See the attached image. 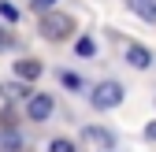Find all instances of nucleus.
<instances>
[{
	"label": "nucleus",
	"instance_id": "1",
	"mask_svg": "<svg viewBox=\"0 0 156 152\" xmlns=\"http://www.w3.org/2000/svg\"><path fill=\"white\" fill-rule=\"evenodd\" d=\"M37 30H41L45 41H67V37L74 33V19L67 11H48V15H41Z\"/></svg>",
	"mask_w": 156,
	"mask_h": 152
},
{
	"label": "nucleus",
	"instance_id": "2",
	"mask_svg": "<svg viewBox=\"0 0 156 152\" xmlns=\"http://www.w3.org/2000/svg\"><path fill=\"white\" fill-rule=\"evenodd\" d=\"M123 100V85L119 82H101V85H97L93 89V108H115V104H119Z\"/></svg>",
	"mask_w": 156,
	"mask_h": 152
},
{
	"label": "nucleus",
	"instance_id": "3",
	"mask_svg": "<svg viewBox=\"0 0 156 152\" xmlns=\"http://www.w3.org/2000/svg\"><path fill=\"white\" fill-rule=\"evenodd\" d=\"M26 115H30L34 123L48 119V115H52V97H48V93H37V97H30V104H26Z\"/></svg>",
	"mask_w": 156,
	"mask_h": 152
},
{
	"label": "nucleus",
	"instance_id": "4",
	"mask_svg": "<svg viewBox=\"0 0 156 152\" xmlns=\"http://www.w3.org/2000/svg\"><path fill=\"white\" fill-rule=\"evenodd\" d=\"M41 71H45V67L37 63V60H19V63H15V78H19V82H34V78H41Z\"/></svg>",
	"mask_w": 156,
	"mask_h": 152
},
{
	"label": "nucleus",
	"instance_id": "5",
	"mask_svg": "<svg viewBox=\"0 0 156 152\" xmlns=\"http://www.w3.org/2000/svg\"><path fill=\"white\" fill-rule=\"evenodd\" d=\"M130 11L145 22H156V0H130Z\"/></svg>",
	"mask_w": 156,
	"mask_h": 152
},
{
	"label": "nucleus",
	"instance_id": "6",
	"mask_svg": "<svg viewBox=\"0 0 156 152\" xmlns=\"http://www.w3.org/2000/svg\"><path fill=\"white\" fill-rule=\"evenodd\" d=\"M126 60H130L134 67H149L152 56H149V48H141V45H130V48H126Z\"/></svg>",
	"mask_w": 156,
	"mask_h": 152
},
{
	"label": "nucleus",
	"instance_id": "7",
	"mask_svg": "<svg viewBox=\"0 0 156 152\" xmlns=\"http://www.w3.org/2000/svg\"><path fill=\"white\" fill-rule=\"evenodd\" d=\"M86 134H89V141H93V145H101V148H112V145H115V137L108 134V130H101V126H89Z\"/></svg>",
	"mask_w": 156,
	"mask_h": 152
},
{
	"label": "nucleus",
	"instance_id": "8",
	"mask_svg": "<svg viewBox=\"0 0 156 152\" xmlns=\"http://www.w3.org/2000/svg\"><path fill=\"white\" fill-rule=\"evenodd\" d=\"M0 15H4V22H19V8L8 0H0Z\"/></svg>",
	"mask_w": 156,
	"mask_h": 152
},
{
	"label": "nucleus",
	"instance_id": "9",
	"mask_svg": "<svg viewBox=\"0 0 156 152\" xmlns=\"http://www.w3.org/2000/svg\"><path fill=\"white\" fill-rule=\"evenodd\" d=\"M74 52H78V56H93V52H97V45L89 41V37H82V41L74 45Z\"/></svg>",
	"mask_w": 156,
	"mask_h": 152
},
{
	"label": "nucleus",
	"instance_id": "10",
	"mask_svg": "<svg viewBox=\"0 0 156 152\" xmlns=\"http://www.w3.org/2000/svg\"><path fill=\"white\" fill-rule=\"evenodd\" d=\"M4 145H8V148L15 152L19 145H23V137H19V134H15V130H8V134H4Z\"/></svg>",
	"mask_w": 156,
	"mask_h": 152
},
{
	"label": "nucleus",
	"instance_id": "11",
	"mask_svg": "<svg viewBox=\"0 0 156 152\" xmlns=\"http://www.w3.org/2000/svg\"><path fill=\"white\" fill-rule=\"evenodd\" d=\"M48 152H74V145L60 137V141H52V145H48Z\"/></svg>",
	"mask_w": 156,
	"mask_h": 152
},
{
	"label": "nucleus",
	"instance_id": "12",
	"mask_svg": "<svg viewBox=\"0 0 156 152\" xmlns=\"http://www.w3.org/2000/svg\"><path fill=\"white\" fill-rule=\"evenodd\" d=\"M56 8V0H34V11H41V15H48Z\"/></svg>",
	"mask_w": 156,
	"mask_h": 152
},
{
	"label": "nucleus",
	"instance_id": "13",
	"mask_svg": "<svg viewBox=\"0 0 156 152\" xmlns=\"http://www.w3.org/2000/svg\"><path fill=\"white\" fill-rule=\"evenodd\" d=\"M63 85L67 89H82V78H78V74H63Z\"/></svg>",
	"mask_w": 156,
	"mask_h": 152
},
{
	"label": "nucleus",
	"instance_id": "14",
	"mask_svg": "<svg viewBox=\"0 0 156 152\" xmlns=\"http://www.w3.org/2000/svg\"><path fill=\"white\" fill-rule=\"evenodd\" d=\"M11 48V37H8V30H0V52H8Z\"/></svg>",
	"mask_w": 156,
	"mask_h": 152
},
{
	"label": "nucleus",
	"instance_id": "15",
	"mask_svg": "<svg viewBox=\"0 0 156 152\" xmlns=\"http://www.w3.org/2000/svg\"><path fill=\"white\" fill-rule=\"evenodd\" d=\"M145 137H149V141H156V123H149V126H145Z\"/></svg>",
	"mask_w": 156,
	"mask_h": 152
}]
</instances>
